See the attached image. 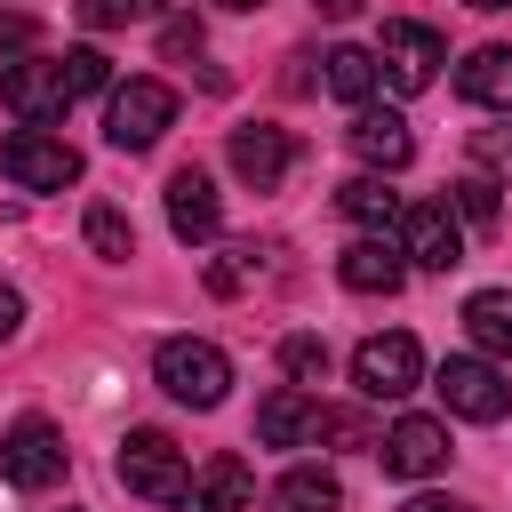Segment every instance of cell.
<instances>
[{"mask_svg": "<svg viewBox=\"0 0 512 512\" xmlns=\"http://www.w3.org/2000/svg\"><path fill=\"white\" fill-rule=\"evenodd\" d=\"M80 232H88V248H96V256H112V264H120V256H136V224H128L112 200H96Z\"/></svg>", "mask_w": 512, "mask_h": 512, "instance_id": "cell-24", "label": "cell"}, {"mask_svg": "<svg viewBox=\"0 0 512 512\" xmlns=\"http://www.w3.org/2000/svg\"><path fill=\"white\" fill-rule=\"evenodd\" d=\"M432 384H440L448 416H464V424H496V416L512 408V384H504V368H496V360H448Z\"/></svg>", "mask_w": 512, "mask_h": 512, "instance_id": "cell-10", "label": "cell"}, {"mask_svg": "<svg viewBox=\"0 0 512 512\" xmlns=\"http://www.w3.org/2000/svg\"><path fill=\"white\" fill-rule=\"evenodd\" d=\"M440 64H448V40L432 32V24H416V16H392L384 24V48H376V72L400 88V96H416V88H432L440 80Z\"/></svg>", "mask_w": 512, "mask_h": 512, "instance_id": "cell-6", "label": "cell"}, {"mask_svg": "<svg viewBox=\"0 0 512 512\" xmlns=\"http://www.w3.org/2000/svg\"><path fill=\"white\" fill-rule=\"evenodd\" d=\"M192 48H200V24L192 16H168L160 24V56H192Z\"/></svg>", "mask_w": 512, "mask_h": 512, "instance_id": "cell-30", "label": "cell"}, {"mask_svg": "<svg viewBox=\"0 0 512 512\" xmlns=\"http://www.w3.org/2000/svg\"><path fill=\"white\" fill-rule=\"evenodd\" d=\"M336 280H344L352 296H400L408 256H400V240H392V232H360V240L336 256Z\"/></svg>", "mask_w": 512, "mask_h": 512, "instance_id": "cell-13", "label": "cell"}, {"mask_svg": "<svg viewBox=\"0 0 512 512\" xmlns=\"http://www.w3.org/2000/svg\"><path fill=\"white\" fill-rule=\"evenodd\" d=\"M152 376H160V392L184 400V408H216V400L232 392V360H224L208 336H168V344L152 352Z\"/></svg>", "mask_w": 512, "mask_h": 512, "instance_id": "cell-1", "label": "cell"}, {"mask_svg": "<svg viewBox=\"0 0 512 512\" xmlns=\"http://www.w3.org/2000/svg\"><path fill=\"white\" fill-rule=\"evenodd\" d=\"M456 96L512 120V48H472V56L456 64Z\"/></svg>", "mask_w": 512, "mask_h": 512, "instance_id": "cell-17", "label": "cell"}, {"mask_svg": "<svg viewBox=\"0 0 512 512\" xmlns=\"http://www.w3.org/2000/svg\"><path fill=\"white\" fill-rule=\"evenodd\" d=\"M112 8H120V16H160L168 0H112Z\"/></svg>", "mask_w": 512, "mask_h": 512, "instance_id": "cell-34", "label": "cell"}, {"mask_svg": "<svg viewBox=\"0 0 512 512\" xmlns=\"http://www.w3.org/2000/svg\"><path fill=\"white\" fill-rule=\"evenodd\" d=\"M336 208H344L360 232H392V224H400V192H392L384 176H352V184L336 192Z\"/></svg>", "mask_w": 512, "mask_h": 512, "instance_id": "cell-21", "label": "cell"}, {"mask_svg": "<svg viewBox=\"0 0 512 512\" xmlns=\"http://www.w3.org/2000/svg\"><path fill=\"white\" fill-rule=\"evenodd\" d=\"M320 64H328V72H320V80H328V96H344V104H352V112H360V104H368V96H376V80H384V72H376V56H368V48H328V56H320Z\"/></svg>", "mask_w": 512, "mask_h": 512, "instance_id": "cell-22", "label": "cell"}, {"mask_svg": "<svg viewBox=\"0 0 512 512\" xmlns=\"http://www.w3.org/2000/svg\"><path fill=\"white\" fill-rule=\"evenodd\" d=\"M232 168H240V184L272 192V184L288 176V128H272V120H248V128H232Z\"/></svg>", "mask_w": 512, "mask_h": 512, "instance_id": "cell-15", "label": "cell"}, {"mask_svg": "<svg viewBox=\"0 0 512 512\" xmlns=\"http://www.w3.org/2000/svg\"><path fill=\"white\" fill-rule=\"evenodd\" d=\"M464 336H472L488 360H512V288H480V296H464Z\"/></svg>", "mask_w": 512, "mask_h": 512, "instance_id": "cell-20", "label": "cell"}, {"mask_svg": "<svg viewBox=\"0 0 512 512\" xmlns=\"http://www.w3.org/2000/svg\"><path fill=\"white\" fill-rule=\"evenodd\" d=\"M472 160H480V176L512 184V120L504 128H472Z\"/></svg>", "mask_w": 512, "mask_h": 512, "instance_id": "cell-27", "label": "cell"}, {"mask_svg": "<svg viewBox=\"0 0 512 512\" xmlns=\"http://www.w3.org/2000/svg\"><path fill=\"white\" fill-rule=\"evenodd\" d=\"M216 8H232V16H256V8H264V0H216Z\"/></svg>", "mask_w": 512, "mask_h": 512, "instance_id": "cell-36", "label": "cell"}, {"mask_svg": "<svg viewBox=\"0 0 512 512\" xmlns=\"http://www.w3.org/2000/svg\"><path fill=\"white\" fill-rule=\"evenodd\" d=\"M256 504V472L240 456H208L192 472V512H248Z\"/></svg>", "mask_w": 512, "mask_h": 512, "instance_id": "cell-18", "label": "cell"}, {"mask_svg": "<svg viewBox=\"0 0 512 512\" xmlns=\"http://www.w3.org/2000/svg\"><path fill=\"white\" fill-rule=\"evenodd\" d=\"M352 384H360L368 400H408V392L424 384V352H416V336H400V328L368 336V344L352 352Z\"/></svg>", "mask_w": 512, "mask_h": 512, "instance_id": "cell-8", "label": "cell"}, {"mask_svg": "<svg viewBox=\"0 0 512 512\" xmlns=\"http://www.w3.org/2000/svg\"><path fill=\"white\" fill-rule=\"evenodd\" d=\"M344 144L368 160V176H392V168H408V160H416V136H408V120H400L392 104H360V112H352V128H344Z\"/></svg>", "mask_w": 512, "mask_h": 512, "instance_id": "cell-12", "label": "cell"}, {"mask_svg": "<svg viewBox=\"0 0 512 512\" xmlns=\"http://www.w3.org/2000/svg\"><path fill=\"white\" fill-rule=\"evenodd\" d=\"M320 16H336V24H344V16H360V0H320Z\"/></svg>", "mask_w": 512, "mask_h": 512, "instance_id": "cell-35", "label": "cell"}, {"mask_svg": "<svg viewBox=\"0 0 512 512\" xmlns=\"http://www.w3.org/2000/svg\"><path fill=\"white\" fill-rule=\"evenodd\" d=\"M464 8H512V0H464Z\"/></svg>", "mask_w": 512, "mask_h": 512, "instance_id": "cell-37", "label": "cell"}, {"mask_svg": "<svg viewBox=\"0 0 512 512\" xmlns=\"http://www.w3.org/2000/svg\"><path fill=\"white\" fill-rule=\"evenodd\" d=\"M0 104H8L24 128H48V120H64L72 80H64V64H56V56H16V64L0 72Z\"/></svg>", "mask_w": 512, "mask_h": 512, "instance_id": "cell-7", "label": "cell"}, {"mask_svg": "<svg viewBox=\"0 0 512 512\" xmlns=\"http://www.w3.org/2000/svg\"><path fill=\"white\" fill-rule=\"evenodd\" d=\"M392 232H400V256L424 264V272H456V264H464V224H456L448 200H416V208H400Z\"/></svg>", "mask_w": 512, "mask_h": 512, "instance_id": "cell-9", "label": "cell"}, {"mask_svg": "<svg viewBox=\"0 0 512 512\" xmlns=\"http://www.w3.org/2000/svg\"><path fill=\"white\" fill-rule=\"evenodd\" d=\"M168 128H176V88H168V80H128V88H112L104 136H112L120 152H152Z\"/></svg>", "mask_w": 512, "mask_h": 512, "instance_id": "cell-3", "label": "cell"}, {"mask_svg": "<svg viewBox=\"0 0 512 512\" xmlns=\"http://www.w3.org/2000/svg\"><path fill=\"white\" fill-rule=\"evenodd\" d=\"M312 440H336V448H368V416H360V408H320V416H312Z\"/></svg>", "mask_w": 512, "mask_h": 512, "instance_id": "cell-28", "label": "cell"}, {"mask_svg": "<svg viewBox=\"0 0 512 512\" xmlns=\"http://www.w3.org/2000/svg\"><path fill=\"white\" fill-rule=\"evenodd\" d=\"M336 504H344V488L328 464H288L272 480V512H336Z\"/></svg>", "mask_w": 512, "mask_h": 512, "instance_id": "cell-19", "label": "cell"}, {"mask_svg": "<svg viewBox=\"0 0 512 512\" xmlns=\"http://www.w3.org/2000/svg\"><path fill=\"white\" fill-rule=\"evenodd\" d=\"M32 40H40V24H32L24 8H0V56L16 64V56H32Z\"/></svg>", "mask_w": 512, "mask_h": 512, "instance_id": "cell-29", "label": "cell"}, {"mask_svg": "<svg viewBox=\"0 0 512 512\" xmlns=\"http://www.w3.org/2000/svg\"><path fill=\"white\" fill-rule=\"evenodd\" d=\"M312 416H320V400L296 392V384H280V392L256 400V440H264V448H304V440H312Z\"/></svg>", "mask_w": 512, "mask_h": 512, "instance_id": "cell-16", "label": "cell"}, {"mask_svg": "<svg viewBox=\"0 0 512 512\" xmlns=\"http://www.w3.org/2000/svg\"><path fill=\"white\" fill-rule=\"evenodd\" d=\"M496 192H504V184H496V176H480V168H472V176H456V184H448L456 224H496V208H504Z\"/></svg>", "mask_w": 512, "mask_h": 512, "instance_id": "cell-23", "label": "cell"}, {"mask_svg": "<svg viewBox=\"0 0 512 512\" xmlns=\"http://www.w3.org/2000/svg\"><path fill=\"white\" fill-rule=\"evenodd\" d=\"M0 472H8V488H24V496L56 488V480H64V432H56L48 416H16V424L0 432Z\"/></svg>", "mask_w": 512, "mask_h": 512, "instance_id": "cell-5", "label": "cell"}, {"mask_svg": "<svg viewBox=\"0 0 512 512\" xmlns=\"http://www.w3.org/2000/svg\"><path fill=\"white\" fill-rule=\"evenodd\" d=\"M80 16H88V24H120V8H112V0H80Z\"/></svg>", "mask_w": 512, "mask_h": 512, "instance_id": "cell-33", "label": "cell"}, {"mask_svg": "<svg viewBox=\"0 0 512 512\" xmlns=\"http://www.w3.org/2000/svg\"><path fill=\"white\" fill-rule=\"evenodd\" d=\"M16 328H24V296H16V288H8V280H0V344H8V336H16Z\"/></svg>", "mask_w": 512, "mask_h": 512, "instance_id": "cell-31", "label": "cell"}, {"mask_svg": "<svg viewBox=\"0 0 512 512\" xmlns=\"http://www.w3.org/2000/svg\"><path fill=\"white\" fill-rule=\"evenodd\" d=\"M376 456H384L392 480H432V472L448 464V424H440V416H400V424L376 440Z\"/></svg>", "mask_w": 512, "mask_h": 512, "instance_id": "cell-11", "label": "cell"}, {"mask_svg": "<svg viewBox=\"0 0 512 512\" xmlns=\"http://www.w3.org/2000/svg\"><path fill=\"white\" fill-rule=\"evenodd\" d=\"M168 232H176L184 248H200V240L224 232V200H216V184H208L200 168H176V176H168Z\"/></svg>", "mask_w": 512, "mask_h": 512, "instance_id": "cell-14", "label": "cell"}, {"mask_svg": "<svg viewBox=\"0 0 512 512\" xmlns=\"http://www.w3.org/2000/svg\"><path fill=\"white\" fill-rule=\"evenodd\" d=\"M56 64H64V80H72V96H96V88H112V56H104V48H64Z\"/></svg>", "mask_w": 512, "mask_h": 512, "instance_id": "cell-26", "label": "cell"}, {"mask_svg": "<svg viewBox=\"0 0 512 512\" xmlns=\"http://www.w3.org/2000/svg\"><path fill=\"white\" fill-rule=\"evenodd\" d=\"M120 488L144 504H192V464L168 432H128L120 440Z\"/></svg>", "mask_w": 512, "mask_h": 512, "instance_id": "cell-2", "label": "cell"}, {"mask_svg": "<svg viewBox=\"0 0 512 512\" xmlns=\"http://www.w3.org/2000/svg\"><path fill=\"white\" fill-rule=\"evenodd\" d=\"M280 368H288L296 392H304V384H328V344H320V336H288V344H280Z\"/></svg>", "mask_w": 512, "mask_h": 512, "instance_id": "cell-25", "label": "cell"}, {"mask_svg": "<svg viewBox=\"0 0 512 512\" xmlns=\"http://www.w3.org/2000/svg\"><path fill=\"white\" fill-rule=\"evenodd\" d=\"M0 176L24 192H64V184H80V152L48 128H16V136H0Z\"/></svg>", "mask_w": 512, "mask_h": 512, "instance_id": "cell-4", "label": "cell"}, {"mask_svg": "<svg viewBox=\"0 0 512 512\" xmlns=\"http://www.w3.org/2000/svg\"><path fill=\"white\" fill-rule=\"evenodd\" d=\"M400 512H480V504H456V496H408Z\"/></svg>", "mask_w": 512, "mask_h": 512, "instance_id": "cell-32", "label": "cell"}]
</instances>
